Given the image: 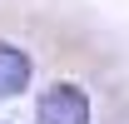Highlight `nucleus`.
I'll return each instance as SVG.
<instances>
[{
	"label": "nucleus",
	"mask_w": 129,
	"mask_h": 124,
	"mask_svg": "<svg viewBox=\"0 0 129 124\" xmlns=\"http://www.w3.org/2000/svg\"><path fill=\"white\" fill-rule=\"evenodd\" d=\"M40 124H89V94L80 84H50L35 104Z\"/></svg>",
	"instance_id": "f257e3e1"
},
{
	"label": "nucleus",
	"mask_w": 129,
	"mask_h": 124,
	"mask_svg": "<svg viewBox=\"0 0 129 124\" xmlns=\"http://www.w3.org/2000/svg\"><path fill=\"white\" fill-rule=\"evenodd\" d=\"M30 84V55L15 45H0V99H10Z\"/></svg>",
	"instance_id": "f03ea898"
}]
</instances>
